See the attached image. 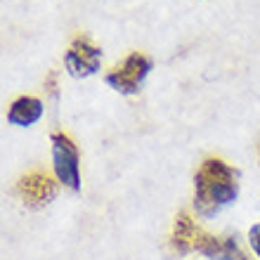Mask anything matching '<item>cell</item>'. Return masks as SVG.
<instances>
[{"label": "cell", "instance_id": "6da1fadb", "mask_svg": "<svg viewBox=\"0 0 260 260\" xmlns=\"http://www.w3.org/2000/svg\"><path fill=\"white\" fill-rule=\"evenodd\" d=\"M239 194L237 173L220 158H208L201 164L194 178V206L206 218L220 213Z\"/></svg>", "mask_w": 260, "mask_h": 260}, {"label": "cell", "instance_id": "7a4b0ae2", "mask_svg": "<svg viewBox=\"0 0 260 260\" xmlns=\"http://www.w3.org/2000/svg\"><path fill=\"white\" fill-rule=\"evenodd\" d=\"M52 158H55V173L59 182L71 187L74 192L81 189V166H78V149L64 133L52 135Z\"/></svg>", "mask_w": 260, "mask_h": 260}, {"label": "cell", "instance_id": "3957f363", "mask_svg": "<svg viewBox=\"0 0 260 260\" xmlns=\"http://www.w3.org/2000/svg\"><path fill=\"white\" fill-rule=\"evenodd\" d=\"M149 71H151L149 57L140 55V52H133L116 71H111V74L107 76V85H111V88L116 90V92H121V95H135Z\"/></svg>", "mask_w": 260, "mask_h": 260}, {"label": "cell", "instance_id": "277c9868", "mask_svg": "<svg viewBox=\"0 0 260 260\" xmlns=\"http://www.w3.org/2000/svg\"><path fill=\"white\" fill-rule=\"evenodd\" d=\"M64 62H67V69L71 76H92L100 69V62H102V50L95 48L92 43H88L85 38H76L71 43V48L67 50L64 55Z\"/></svg>", "mask_w": 260, "mask_h": 260}, {"label": "cell", "instance_id": "5b68a950", "mask_svg": "<svg viewBox=\"0 0 260 260\" xmlns=\"http://www.w3.org/2000/svg\"><path fill=\"white\" fill-rule=\"evenodd\" d=\"M19 194L24 197V201L28 206H45L55 199L57 185L50 175L34 171L19 180Z\"/></svg>", "mask_w": 260, "mask_h": 260}, {"label": "cell", "instance_id": "8992f818", "mask_svg": "<svg viewBox=\"0 0 260 260\" xmlns=\"http://www.w3.org/2000/svg\"><path fill=\"white\" fill-rule=\"evenodd\" d=\"M41 116H43V102L36 100V97H19L17 102H12L10 111H7V121L12 125H19V128L34 125Z\"/></svg>", "mask_w": 260, "mask_h": 260}, {"label": "cell", "instance_id": "52a82bcc", "mask_svg": "<svg viewBox=\"0 0 260 260\" xmlns=\"http://www.w3.org/2000/svg\"><path fill=\"white\" fill-rule=\"evenodd\" d=\"M199 232L201 230L194 225L189 213H180L178 220H175V230H173V248L182 255L189 253V251H197Z\"/></svg>", "mask_w": 260, "mask_h": 260}, {"label": "cell", "instance_id": "ba28073f", "mask_svg": "<svg viewBox=\"0 0 260 260\" xmlns=\"http://www.w3.org/2000/svg\"><path fill=\"white\" fill-rule=\"evenodd\" d=\"M213 260H248V258H246V253L239 248L237 237H225V239H220L218 253H215Z\"/></svg>", "mask_w": 260, "mask_h": 260}, {"label": "cell", "instance_id": "9c48e42d", "mask_svg": "<svg viewBox=\"0 0 260 260\" xmlns=\"http://www.w3.org/2000/svg\"><path fill=\"white\" fill-rule=\"evenodd\" d=\"M248 239H251V246H253V251L258 253L260 258V225H255L251 232H248Z\"/></svg>", "mask_w": 260, "mask_h": 260}]
</instances>
